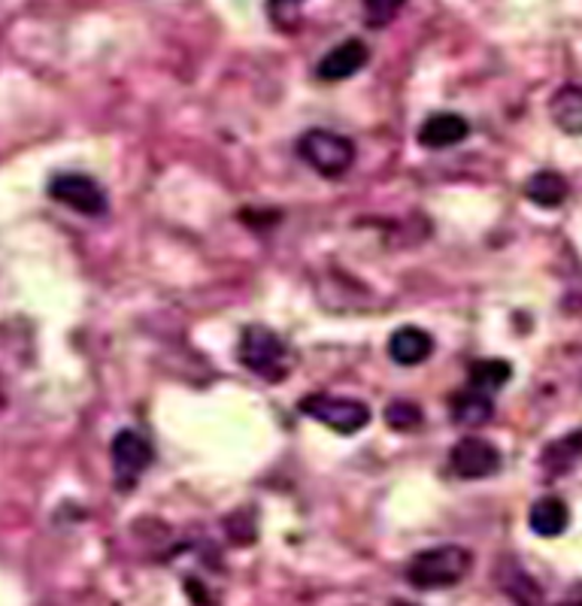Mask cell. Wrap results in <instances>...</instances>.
I'll return each instance as SVG.
<instances>
[{
    "label": "cell",
    "instance_id": "cell-14",
    "mask_svg": "<svg viewBox=\"0 0 582 606\" xmlns=\"http://www.w3.org/2000/svg\"><path fill=\"white\" fill-rule=\"evenodd\" d=\"M571 195V186H568V179L555 173V170H540L534 177L525 182V198L531 203H538L543 210H555L561 207L564 200Z\"/></svg>",
    "mask_w": 582,
    "mask_h": 606
},
{
    "label": "cell",
    "instance_id": "cell-7",
    "mask_svg": "<svg viewBox=\"0 0 582 606\" xmlns=\"http://www.w3.org/2000/svg\"><path fill=\"white\" fill-rule=\"evenodd\" d=\"M49 195L82 216H103L107 212V195L91 177L82 173H61L49 182Z\"/></svg>",
    "mask_w": 582,
    "mask_h": 606
},
{
    "label": "cell",
    "instance_id": "cell-10",
    "mask_svg": "<svg viewBox=\"0 0 582 606\" xmlns=\"http://www.w3.org/2000/svg\"><path fill=\"white\" fill-rule=\"evenodd\" d=\"M434 352V340L425 328H415V325H403L389 337V355L394 364L401 367H415L431 358Z\"/></svg>",
    "mask_w": 582,
    "mask_h": 606
},
{
    "label": "cell",
    "instance_id": "cell-6",
    "mask_svg": "<svg viewBox=\"0 0 582 606\" xmlns=\"http://www.w3.org/2000/svg\"><path fill=\"white\" fill-rule=\"evenodd\" d=\"M449 467L459 479H485L501 470V453L482 437H461L449 453Z\"/></svg>",
    "mask_w": 582,
    "mask_h": 606
},
{
    "label": "cell",
    "instance_id": "cell-9",
    "mask_svg": "<svg viewBox=\"0 0 582 606\" xmlns=\"http://www.w3.org/2000/svg\"><path fill=\"white\" fill-rule=\"evenodd\" d=\"M368 46L361 43V40H343V43H337L331 52H328L319 67H315V73L319 79H325V82H343V79L355 77L361 67L368 64Z\"/></svg>",
    "mask_w": 582,
    "mask_h": 606
},
{
    "label": "cell",
    "instance_id": "cell-12",
    "mask_svg": "<svg viewBox=\"0 0 582 606\" xmlns=\"http://www.w3.org/2000/svg\"><path fill=\"white\" fill-rule=\"evenodd\" d=\"M549 116L555 121V128L564 133L580 137L582 133V86H564L549 100Z\"/></svg>",
    "mask_w": 582,
    "mask_h": 606
},
{
    "label": "cell",
    "instance_id": "cell-3",
    "mask_svg": "<svg viewBox=\"0 0 582 606\" xmlns=\"http://www.w3.org/2000/svg\"><path fill=\"white\" fill-rule=\"evenodd\" d=\"M298 152L315 173L328 179L343 177L355 165V143L343 133L325 131V128H313V131L303 133L298 140Z\"/></svg>",
    "mask_w": 582,
    "mask_h": 606
},
{
    "label": "cell",
    "instance_id": "cell-15",
    "mask_svg": "<svg viewBox=\"0 0 582 606\" xmlns=\"http://www.w3.org/2000/svg\"><path fill=\"white\" fill-rule=\"evenodd\" d=\"M582 458V430H571V434H564L561 440L549 443L546 449H543V467H546L549 474H564V470H571L573 464Z\"/></svg>",
    "mask_w": 582,
    "mask_h": 606
},
{
    "label": "cell",
    "instance_id": "cell-2",
    "mask_svg": "<svg viewBox=\"0 0 582 606\" xmlns=\"http://www.w3.org/2000/svg\"><path fill=\"white\" fill-rule=\"evenodd\" d=\"M237 358L247 370H252L261 379H270V383H280L282 376L289 374L285 340L277 331H270L268 325H249L247 331L240 334Z\"/></svg>",
    "mask_w": 582,
    "mask_h": 606
},
{
    "label": "cell",
    "instance_id": "cell-11",
    "mask_svg": "<svg viewBox=\"0 0 582 606\" xmlns=\"http://www.w3.org/2000/svg\"><path fill=\"white\" fill-rule=\"evenodd\" d=\"M528 525H531V530L538 537H546V540L549 537H561L568 530V525H571V509L555 495L540 497L538 504L531 507V513H528Z\"/></svg>",
    "mask_w": 582,
    "mask_h": 606
},
{
    "label": "cell",
    "instance_id": "cell-1",
    "mask_svg": "<svg viewBox=\"0 0 582 606\" xmlns=\"http://www.w3.org/2000/svg\"><path fill=\"white\" fill-rule=\"evenodd\" d=\"M473 555L464 546H434L415 555L407 564V583L419 592H436V588H452L464 576L471 574Z\"/></svg>",
    "mask_w": 582,
    "mask_h": 606
},
{
    "label": "cell",
    "instance_id": "cell-18",
    "mask_svg": "<svg viewBox=\"0 0 582 606\" xmlns=\"http://www.w3.org/2000/svg\"><path fill=\"white\" fill-rule=\"evenodd\" d=\"M564 606H573V604H564Z\"/></svg>",
    "mask_w": 582,
    "mask_h": 606
},
{
    "label": "cell",
    "instance_id": "cell-8",
    "mask_svg": "<svg viewBox=\"0 0 582 606\" xmlns=\"http://www.w3.org/2000/svg\"><path fill=\"white\" fill-rule=\"evenodd\" d=\"M471 133V121L459 116V112H431L419 131H415V140L425 149H449V146L461 143L464 137Z\"/></svg>",
    "mask_w": 582,
    "mask_h": 606
},
{
    "label": "cell",
    "instance_id": "cell-13",
    "mask_svg": "<svg viewBox=\"0 0 582 606\" xmlns=\"http://www.w3.org/2000/svg\"><path fill=\"white\" fill-rule=\"evenodd\" d=\"M492 416L494 404L485 391L468 388V391H459L452 397V421L461 428H480L485 421H492Z\"/></svg>",
    "mask_w": 582,
    "mask_h": 606
},
{
    "label": "cell",
    "instance_id": "cell-16",
    "mask_svg": "<svg viewBox=\"0 0 582 606\" xmlns=\"http://www.w3.org/2000/svg\"><path fill=\"white\" fill-rule=\"evenodd\" d=\"M513 376V367L501 358H482V361H473L471 367V388L476 391H498L501 386H506V379Z\"/></svg>",
    "mask_w": 582,
    "mask_h": 606
},
{
    "label": "cell",
    "instance_id": "cell-4",
    "mask_svg": "<svg viewBox=\"0 0 582 606\" xmlns=\"http://www.w3.org/2000/svg\"><path fill=\"white\" fill-rule=\"evenodd\" d=\"M301 413L307 419L322 421L325 428L352 437L361 428L370 425V407L352 397H334V395H307L301 400Z\"/></svg>",
    "mask_w": 582,
    "mask_h": 606
},
{
    "label": "cell",
    "instance_id": "cell-5",
    "mask_svg": "<svg viewBox=\"0 0 582 606\" xmlns=\"http://www.w3.org/2000/svg\"><path fill=\"white\" fill-rule=\"evenodd\" d=\"M112 455V470H116V479H119V488H134L137 479L149 470V464L155 458L152 446L146 440L143 434L137 430H119L112 437L110 446Z\"/></svg>",
    "mask_w": 582,
    "mask_h": 606
},
{
    "label": "cell",
    "instance_id": "cell-17",
    "mask_svg": "<svg viewBox=\"0 0 582 606\" xmlns=\"http://www.w3.org/2000/svg\"><path fill=\"white\" fill-rule=\"evenodd\" d=\"M385 421H389V428L394 430H413L422 425V409L413 400H392L389 407H385Z\"/></svg>",
    "mask_w": 582,
    "mask_h": 606
}]
</instances>
